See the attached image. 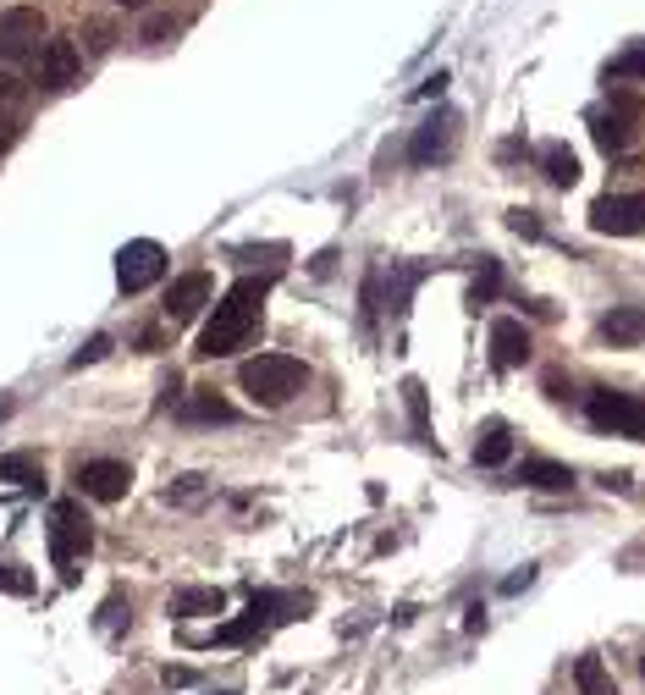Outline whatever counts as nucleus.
<instances>
[{
    "instance_id": "nucleus-26",
    "label": "nucleus",
    "mask_w": 645,
    "mask_h": 695,
    "mask_svg": "<svg viewBox=\"0 0 645 695\" xmlns=\"http://www.w3.org/2000/svg\"><path fill=\"white\" fill-rule=\"evenodd\" d=\"M403 404H409V420H414V437H420V442H431V420H425V387H420L414 376L403 382Z\"/></svg>"
},
{
    "instance_id": "nucleus-36",
    "label": "nucleus",
    "mask_w": 645,
    "mask_h": 695,
    "mask_svg": "<svg viewBox=\"0 0 645 695\" xmlns=\"http://www.w3.org/2000/svg\"><path fill=\"white\" fill-rule=\"evenodd\" d=\"M12 415V398H0V420H7Z\"/></svg>"
},
{
    "instance_id": "nucleus-33",
    "label": "nucleus",
    "mask_w": 645,
    "mask_h": 695,
    "mask_svg": "<svg viewBox=\"0 0 645 695\" xmlns=\"http://www.w3.org/2000/svg\"><path fill=\"white\" fill-rule=\"evenodd\" d=\"M442 95H447V73H431V78L414 89V100H442Z\"/></svg>"
},
{
    "instance_id": "nucleus-28",
    "label": "nucleus",
    "mask_w": 645,
    "mask_h": 695,
    "mask_svg": "<svg viewBox=\"0 0 645 695\" xmlns=\"http://www.w3.org/2000/svg\"><path fill=\"white\" fill-rule=\"evenodd\" d=\"M607 78H645V51H623V56L607 67Z\"/></svg>"
},
{
    "instance_id": "nucleus-10",
    "label": "nucleus",
    "mask_w": 645,
    "mask_h": 695,
    "mask_svg": "<svg viewBox=\"0 0 645 695\" xmlns=\"http://www.w3.org/2000/svg\"><path fill=\"white\" fill-rule=\"evenodd\" d=\"M78 486H84V497H94V503H122L127 486H133V470H127L122 459H89V464L78 470Z\"/></svg>"
},
{
    "instance_id": "nucleus-5",
    "label": "nucleus",
    "mask_w": 645,
    "mask_h": 695,
    "mask_svg": "<svg viewBox=\"0 0 645 695\" xmlns=\"http://www.w3.org/2000/svg\"><path fill=\"white\" fill-rule=\"evenodd\" d=\"M166 276V249L155 243V238H133V243H122V254H116V287L133 298V293H144V287H155Z\"/></svg>"
},
{
    "instance_id": "nucleus-34",
    "label": "nucleus",
    "mask_w": 645,
    "mask_h": 695,
    "mask_svg": "<svg viewBox=\"0 0 645 695\" xmlns=\"http://www.w3.org/2000/svg\"><path fill=\"white\" fill-rule=\"evenodd\" d=\"M530 580H535V569H530V563H524V569H519V574H508V580H502V591H508V596H519V591H524V585H530Z\"/></svg>"
},
{
    "instance_id": "nucleus-9",
    "label": "nucleus",
    "mask_w": 645,
    "mask_h": 695,
    "mask_svg": "<svg viewBox=\"0 0 645 695\" xmlns=\"http://www.w3.org/2000/svg\"><path fill=\"white\" fill-rule=\"evenodd\" d=\"M634 117H640V106H634L629 95H612V111H596V117H590L596 144H601L607 155H623L629 139H634Z\"/></svg>"
},
{
    "instance_id": "nucleus-4",
    "label": "nucleus",
    "mask_w": 645,
    "mask_h": 695,
    "mask_svg": "<svg viewBox=\"0 0 645 695\" xmlns=\"http://www.w3.org/2000/svg\"><path fill=\"white\" fill-rule=\"evenodd\" d=\"M585 415H590V426L596 431H612V437H634V442H645V398H629V393H590V404H585Z\"/></svg>"
},
{
    "instance_id": "nucleus-16",
    "label": "nucleus",
    "mask_w": 645,
    "mask_h": 695,
    "mask_svg": "<svg viewBox=\"0 0 645 695\" xmlns=\"http://www.w3.org/2000/svg\"><path fill=\"white\" fill-rule=\"evenodd\" d=\"M519 481L535 486V492H568V486H574V470L557 464V459H524V464H519Z\"/></svg>"
},
{
    "instance_id": "nucleus-39",
    "label": "nucleus",
    "mask_w": 645,
    "mask_h": 695,
    "mask_svg": "<svg viewBox=\"0 0 645 695\" xmlns=\"http://www.w3.org/2000/svg\"><path fill=\"white\" fill-rule=\"evenodd\" d=\"M640 673H645V662H640Z\"/></svg>"
},
{
    "instance_id": "nucleus-23",
    "label": "nucleus",
    "mask_w": 645,
    "mask_h": 695,
    "mask_svg": "<svg viewBox=\"0 0 645 695\" xmlns=\"http://www.w3.org/2000/svg\"><path fill=\"white\" fill-rule=\"evenodd\" d=\"M574 684H579V695H618V684H612L601 657H579L574 662Z\"/></svg>"
},
{
    "instance_id": "nucleus-1",
    "label": "nucleus",
    "mask_w": 645,
    "mask_h": 695,
    "mask_svg": "<svg viewBox=\"0 0 645 695\" xmlns=\"http://www.w3.org/2000/svg\"><path fill=\"white\" fill-rule=\"evenodd\" d=\"M265 287H270L265 276H243V282H232V287L221 293V304H215V315L204 320L199 348H193L199 360H226V354H237V348H248V337L259 331Z\"/></svg>"
},
{
    "instance_id": "nucleus-18",
    "label": "nucleus",
    "mask_w": 645,
    "mask_h": 695,
    "mask_svg": "<svg viewBox=\"0 0 645 695\" xmlns=\"http://www.w3.org/2000/svg\"><path fill=\"white\" fill-rule=\"evenodd\" d=\"M508 453H513V431H508L502 420H491V426L480 431V442H475V464H480V470H497V464H508Z\"/></svg>"
},
{
    "instance_id": "nucleus-25",
    "label": "nucleus",
    "mask_w": 645,
    "mask_h": 695,
    "mask_svg": "<svg viewBox=\"0 0 645 695\" xmlns=\"http://www.w3.org/2000/svg\"><path fill=\"white\" fill-rule=\"evenodd\" d=\"M497 287H502V265L486 254V260H480V276H475V287H469V309H486V304L497 298Z\"/></svg>"
},
{
    "instance_id": "nucleus-29",
    "label": "nucleus",
    "mask_w": 645,
    "mask_h": 695,
    "mask_svg": "<svg viewBox=\"0 0 645 695\" xmlns=\"http://www.w3.org/2000/svg\"><path fill=\"white\" fill-rule=\"evenodd\" d=\"M0 585L18 591V596H29V591H34V574H29L23 563H7V569H0Z\"/></svg>"
},
{
    "instance_id": "nucleus-2",
    "label": "nucleus",
    "mask_w": 645,
    "mask_h": 695,
    "mask_svg": "<svg viewBox=\"0 0 645 695\" xmlns=\"http://www.w3.org/2000/svg\"><path fill=\"white\" fill-rule=\"evenodd\" d=\"M237 387L248 393V404L281 409V404H292V398L309 387V365L292 360V354H254V360H243Z\"/></svg>"
},
{
    "instance_id": "nucleus-27",
    "label": "nucleus",
    "mask_w": 645,
    "mask_h": 695,
    "mask_svg": "<svg viewBox=\"0 0 645 695\" xmlns=\"http://www.w3.org/2000/svg\"><path fill=\"white\" fill-rule=\"evenodd\" d=\"M105 354H111V337L100 331V337H89V342L78 348V354H73V371H84V365H100Z\"/></svg>"
},
{
    "instance_id": "nucleus-21",
    "label": "nucleus",
    "mask_w": 645,
    "mask_h": 695,
    "mask_svg": "<svg viewBox=\"0 0 645 695\" xmlns=\"http://www.w3.org/2000/svg\"><path fill=\"white\" fill-rule=\"evenodd\" d=\"M425 271H431V265H392V271H387V309H392V315L409 309V293H414V282H420Z\"/></svg>"
},
{
    "instance_id": "nucleus-31",
    "label": "nucleus",
    "mask_w": 645,
    "mask_h": 695,
    "mask_svg": "<svg viewBox=\"0 0 645 695\" xmlns=\"http://www.w3.org/2000/svg\"><path fill=\"white\" fill-rule=\"evenodd\" d=\"M508 227H513L519 238H541V221H535V210H513V216H508Z\"/></svg>"
},
{
    "instance_id": "nucleus-7",
    "label": "nucleus",
    "mask_w": 645,
    "mask_h": 695,
    "mask_svg": "<svg viewBox=\"0 0 645 695\" xmlns=\"http://www.w3.org/2000/svg\"><path fill=\"white\" fill-rule=\"evenodd\" d=\"M45 40V12L40 7H12L0 12V62H23Z\"/></svg>"
},
{
    "instance_id": "nucleus-13",
    "label": "nucleus",
    "mask_w": 645,
    "mask_h": 695,
    "mask_svg": "<svg viewBox=\"0 0 645 695\" xmlns=\"http://www.w3.org/2000/svg\"><path fill=\"white\" fill-rule=\"evenodd\" d=\"M530 360V326L524 320H491V365L497 371H519Z\"/></svg>"
},
{
    "instance_id": "nucleus-37",
    "label": "nucleus",
    "mask_w": 645,
    "mask_h": 695,
    "mask_svg": "<svg viewBox=\"0 0 645 695\" xmlns=\"http://www.w3.org/2000/svg\"><path fill=\"white\" fill-rule=\"evenodd\" d=\"M116 7H149V0H116Z\"/></svg>"
},
{
    "instance_id": "nucleus-8",
    "label": "nucleus",
    "mask_w": 645,
    "mask_h": 695,
    "mask_svg": "<svg viewBox=\"0 0 645 695\" xmlns=\"http://www.w3.org/2000/svg\"><path fill=\"white\" fill-rule=\"evenodd\" d=\"M453 144H458V111H436V117H425V122L414 128L409 161H414V166H436V161L453 155Z\"/></svg>"
},
{
    "instance_id": "nucleus-17",
    "label": "nucleus",
    "mask_w": 645,
    "mask_h": 695,
    "mask_svg": "<svg viewBox=\"0 0 645 695\" xmlns=\"http://www.w3.org/2000/svg\"><path fill=\"white\" fill-rule=\"evenodd\" d=\"M265 635H270V618H265L259 607H248L243 618L221 624V629L210 635V646H254V640H265Z\"/></svg>"
},
{
    "instance_id": "nucleus-14",
    "label": "nucleus",
    "mask_w": 645,
    "mask_h": 695,
    "mask_svg": "<svg viewBox=\"0 0 645 695\" xmlns=\"http://www.w3.org/2000/svg\"><path fill=\"white\" fill-rule=\"evenodd\" d=\"M596 337H601L607 348H640V342H645V309H640V304H612V309L601 315Z\"/></svg>"
},
{
    "instance_id": "nucleus-15",
    "label": "nucleus",
    "mask_w": 645,
    "mask_h": 695,
    "mask_svg": "<svg viewBox=\"0 0 645 695\" xmlns=\"http://www.w3.org/2000/svg\"><path fill=\"white\" fill-rule=\"evenodd\" d=\"M204 304H210V276H204V271H188V276H177L171 293H166V320L182 326V320H193Z\"/></svg>"
},
{
    "instance_id": "nucleus-3",
    "label": "nucleus",
    "mask_w": 645,
    "mask_h": 695,
    "mask_svg": "<svg viewBox=\"0 0 645 695\" xmlns=\"http://www.w3.org/2000/svg\"><path fill=\"white\" fill-rule=\"evenodd\" d=\"M89 547H94V530H89V519H84V508L67 497V503H56L51 508V563L62 569V580L73 585L78 580V563L89 558Z\"/></svg>"
},
{
    "instance_id": "nucleus-6",
    "label": "nucleus",
    "mask_w": 645,
    "mask_h": 695,
    "mask_svg": "<svg viewBox=\"0 0 645 695\" xmlns=\"http://www.w3.org/2000/svg\"><path fill=\"white\" fill-rule=\"evenodd\" d=\"M590 227L601 238H645V194H601L590 205Z\"/></svg>"
},
{
    "instance_id": "nucleus-35",
    "label": "nucleus",
    "mask_w": 645,
    "mask_h": 695,
    "mask_svg": "<svg viewBox=\"0 0 645 695\" xmlns=\"http://www.w3.org/2000/svg\"><path fill=\"white\" fill-rule=\"evenodd\" d=\"M166 684H193V668H166Z\"/></svg>"
},
{
    "instance_id": "nucleus-38",
    "label": "nucleus",
    "mask_w": 645,
    "mask_h": 695,
    "mask_svg": "<svg viewBox=\"0 0 645 695\" xmlns=\"http://www.w3.org/2000/svg\"><path fill=\"white\" fill-rule=\"evenodd\" d=\"M210 695H237V690H210Z\"/></svg>"
},
{
    "instance_id": "nucleus-12",
    "label": "nucleus",
    "mask_w": 645,
    "mask_h": 695,
    "mask_svg": "<svg viewBox=\"0 0 645 695\" xmlns=\"http://www.w3.org/2000/svg\"><path fill=\"white\" fill-rule=\"evenodd\" d=\"M23 122H29V84L0 73V150H12L23 139Z\"/></svg>"
},
{
    "instance_id": "nucleus-11",
    "label": "nucleus",
    "mask_w": 645,
    "mask_h": 695,
    "mask_svg": "<svg viewBox=\"0 0 645 695\" xmlns=\"http://www.w3.org/2000/svg\"><path fill=\"white\" fill-rule=\"evenodd\" d=\"M78 67H84V56H78L73 40H45V51H40V89H51V95L73 89Z\"/></svg>"
},
{
    "instance_id": "nucleus-19",
    "label": "nucleus",
    "mask_w": 645,
    "mask_h": 695,
    "mask_svg": "<svg viewBox=\"0 0 645 695\" xmlns=\"http://www.w3.org/2000/svg\"><path fill=\"white\" fill-rule=\"evenodd\" d=\"M541 172H546V183L574 188V183H579V155H574L568 144H546V150H541Z\"/></svg>"
},
{
    "instance_id": "nucleus-24",
    "label": "nucleus",
    "mask_w": 645,
    "mask_h": 695,
    "mask_svg": "<svg viewBox=\"0 0 645 695\" xmlns=\"http://www.w3.org/2000/svg\"><path fill=\"white\" fill-rule=\"evenodd\" d=\"M0 481H12V486H45L34 453H7V459H0Z\"/></svg>"
},
{
    "instance_id": "nucleus-30",
    "label": "nucleus",
    "mask_w": 645,
    "mask_h": 695,
    "mask_svg": "<svg viewBox=\"0 0 645 695\" xmlns=\"http://www.w3.org/2000/svg\"><path fill=\"white\" fill-rule=\"evenodd\" d=\"M166 34H177V18H166V12H160V18H149V23H144V34H138V40H149V45H160Z\"/></svg>"
},
{
    "instance_id": "nucleus-32",
    "label": "nucleus",
    "mask_w": 645,
    "mask_h": 695,
    "mask_svg": "<svg viewBox=\"0 0 645 695\" xmlns=\"http://www.w3.org/2000/svg\"><path fill=\"white\" fill-rule=\"evenodd\" d=\"M237 260H265V265H281V260H287V249H281V243H265V249H237Z\"/></svg>"
},
{
    "instance_id": "nucleus-22",
    "label": "nucleus",
    "mask_w": 645,
    "mask_h": 695,
    "mask_svg": "<svg viewBox=\"0 0 645 695\" xmlns=\"http://www.w3.org/2000/svg\"><path fill=\"white\" fill-rule=\"evenodd\" d=\"M177 415H182L188 426H232V420H237V409L221 404V398H188Z\"/></svg>"
},
{
    "instance_id": "nucleus-20",
    "label": "nucleus",
    "mask_w": 645,
    "mask_h": 695,
    "mask_svg": "<svg viewBox=\"0 0 645 695\" xmlns=\"http://www.w3.org/2000/svg\"><path fill=\"white\" fill-rule=\"evenodd\" d=\"M221 607H226V596L215 585H188V591L171 596V613L177 618H199V613H221Z\"/></svg>"
}]
</instances>
